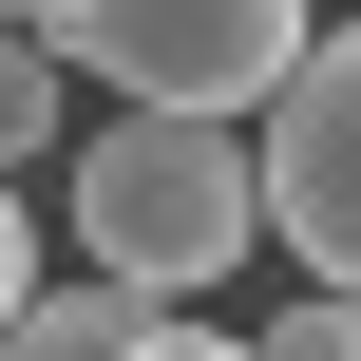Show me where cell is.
<instances>
[{
  "instance_id": "4",
  "label": "cell",
  "mask_w": 361,
  "mask_h": 361,
  "mask_svg": "<svg viewBox=\"0 0 361 361\" xmlns=\"http://www.w3.org/2000/svg\"><path fill=\"white\" fill-rule=\"evenodd\" d=\"M171 324H190V305H152V286H114V267H57V286L0 324V361H171Z\"/></svg>"
},
{
  "instance_id": "3",
  "label": "cell",
  "mask_w": 361,
  "mask_h": 361,
  "mask_svg": "<svg viewBox=\"0 0 361 361\" xmlns=\"http://www.w3.org/2000/svg\"><path fill=\"white\" fill-rule=\"evenodd\" d=\"M267 247L305 286H361V19L267 95Z\"/></svg>"
},
{
  "instance_id": "5",
  "label": "cell",
  "mask_w": 361,
  "mask_h": 361,
  "mask_svg": "<svg viewBox=\"0 0 361 361\" xmlns=\"http://www.w3.org/2000/svg\"><path fill=\"white\" fill-rule=\"evenodd\" d=\"M57 76H76L57 38H0V190H19L38 152H57Z\"/></svg>"
},
{
  "instance_id": "9",
  "label": "cell",
  "mask_w": 361,
  "mask_h": 361,
  "mask_svg": "<svg viewBox=\"0 0 361 361\" xmlns=\"http://www.w3.org/2000/svg\"><path fill=\"white\" fill-rule=\"evenodd\" d=\"M171 361H267V343H228V324H171Z\"/></svg>"
},
{
  "instance_id": "1",
  "label": "cell",
  "mask_w": 361,
  "mask_h": 361,
  "mask_svg": "<svg viewBox=\"0 0 361 361\" xmlns=\"http://www.w3.org/2000/svg\"><path fill=\"white\" fill-rule=\"evenodd\" d=\"M247 247H267V133H228V114H95L76 133V267L190 305Z\"/></svg>"
},
{
  "instance_id": "8",
  "label": "cell",
  "mask_w": 361,
  "mask_h": 361,
  "mask_svg": "<svg viewBox=\"0 0 361 361\" xmlns=\"http://www.w3.org/2000/svg\"><path fill=\"white\" fill-rule=\"evenodd\" d=\"M0 38H76V0H0Z\"/></svg>"
},
{
  "instance_id": "7",
  "label": "cell",
  "mask_w": 361,
  "mask_h": 361,
  "mask_svg": "<svg viewBox=\"0 0 361 361\" xmlns=\"http://www.w3.org/2000/svg\"><path fill=\"white\" fill-rule=\"evenodd\" d=\"M38 305V247H19V190H0V324Z\"/></svg>"
},
{
  "instance_id": "2",
  "label": "cell",
  "mask_w": 361,
  "mask_h": 361,
  "mask_svg": "<svg viewBox=\"0 0 361 361\" xmlns=\"http://www.w3.org/2000/svg\"><path fill=\"white\" fill-rule=\"evenodd\" d=\"M57 57L114 76L133 114H267V95L324 57V19H305V0H76Z\"/></svg>"
},
{
  "instance_id": "6",
  "label": "cell",
  "mask_w": 361,
  "mask_h": 361,
  "mask_svg": "<svg viewBox=\"0 0 361 361\" xmlns=\"http://www.w3.org/2000/svg\"><path fill=\"white\" fill-rule=\"evenodd\" d=\"M267 361H361V286H305V305L267 324Z\"/></svg>"
}]
</instances>
